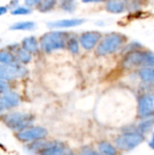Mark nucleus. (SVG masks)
Returning a JSON list of instances; mask_svg holds the SVG:
<instances>
[{
	"label": "nucleus",
	"instance_id": "nucleus-1",
	"mask_svg": "<svg viewBox=\"0 0 154 155\" xmlns=\"http://www.w3.org/2000/svg\"><path fill=\"white\" fill-rule=\"evenodd\" d=\"M34 117L30 114L21 112H10L3 115L2 120L4 124L10 130L15 133L32 126Z\"/></svg>",
	"mask_w": 154,
	"mask_h": 155
},
{
	"label": "nucleus",
	"instance_id": "nucleus-2",
	"mask_svg": "<svg viewBox=\"0 0 154 155\" xmlns=\"http://www.w3.org/2000/svg\"><path fill=\"white\" fill-rule=\"evenodd\" d=\"M68 34L62 31H52L44 34L40 39V46L45 53L63 49L66 46Z\"/></svg>",
	"mask_w": 154,
	"mask_h": 155
},
{
	"label": "nucleus",
	"instance_id": "nucleus-3",
	"mask_svg": "<svg viewBox=\"0 0 154 155\" xmlns=\"http://www.w3.org/2000/svg\"><path fill=\"white\" fill-rule=\"evenodd\" d=\"M125 37L121 34L113 33L105 36L99 44L96 49V54L98 55H107L109 54L114 53L124 44Z\"/></svg>",
	"mask_w": 154,
	"mask_h": 155
},
{
	"label": "nucleus",
	"instance_id": "nucleus-4",
	"mask_svg": "<svg viewBox=\"0 0 154 155\" xmlns=\"http://www.w3.org/2000/svg\"><path fill=\"white\" fill-rule=\"evenodd\" d=\"M125 67L143 65L154 67V54L148 51H133L130 52L123 60Z\"/></svg>",
	"mask_w": 154,
	"mask_h": 155
},
{
	"label": "nucleus",
	"instance_id": "nucleus-5",
	"mask_svg": "<svg viewBox=\"0 0 154 155\" xmlns=\"http://www.w3.org/2000/svg\"><path fill=\"white\" fill-rule=\"evenodd\" d=\"M48 131L42 126H30L20 132L15 133V138L21 143H32L44 139Z\"/></svg>",
	"mask_w": 154,
	"mask_h": 155
},
{
	"label": "nucleus",
	"instance_id": "nucleus-6",
	"mask_svg": "<svg viewBox=\"0 0 154 155\" xmlns=\"http://www.w3.org/2000/svg\"><path fill=\"white\" fill-rule=\"evenodd\" d=\"M144 141V137L140 133H128L119 136L115 140L116 146L122 150L129 151L138 145H140Z\"/></svg>",
	"mask_w": 154,
	"mask_h": 155
},
{
	"label": "nucleus",
	"instance_id": "nucleus-7",
	"mask_svg": "<svg viewBox=\"0 0 154 155\" xmlns=\"http://www.w3.org/2000/svg\"><path fill=\"white\" fill-rule=\"evenodd\" d=\"M26 73V70L16 64H0V79L5 81H11L16 78L24 76Z\"/></svg>",
	"mask_w": 154,
	"mask_h": 155
},
{
	"label": "nucleus",
	"instance_id": "nucleus-8",
	"mask_svg": "<svg viewBox=\"0 0 154 155\" xmlns=\"http://www.w3.org/2000/svg\"><path fill=\"white\" fill-rule=\"evenodd\" d=\"M21 98L18 94L15 92H5L0 96V115L4 112L17 107L20 104Z\"/></svg>",
	"mask_w": 154,
	"mask_h": 155
},
{
	"label": "nucleus",
	"instance_id": "nucleus-9",
	"mask_svg": "<svg viewBox=\"0 0 154 155\" xmlns=\"http://www.w3.org/2000/svg\"><path fill=\"white\" fill-rule=\"evenodd\" d=\"M102 37L101 33L97 31H91L84 33L80 37L81 45L87 51L92 50L100 41Z\"/></svg>",
	"mask_w": 154,
	"mask_h": 155
},
{
	"label": "nucleus",
	"instance_id": "nucleus-10",
	"mask_svg": "<svg viewBox=\"0 0 154 155\" xmlns=\"http://www.w3.org/2000/svg\"><path fill=\"white\" fill-rule=\"evenodd\" d=\"M154 111V97L151 94H145L139 100V115L148 117Z\"/></svg>",
	"mask_w": 154,
	"mask_h": 155
},
{
	"label": "nucleus",
	"instance_id": "nucleus-11",
	"mask_svg": "<svg viewBox=\"0 0 154 155\" xmlns=\"http://www.w3.org/2000/svg\"><path fill=\"white\" fill-rule=\"evenodd\" d=\"M65 153V146L60 142H49L47 145L41 150L39 155H63Z\"/></svg>",
	"mask_w": 154,
	"mask_h": 155
},
{
	"label": "nucleus",
	"instance_id": "nucleus-12",
	"mask_svg": "<svg viewBox=\"0 0 154 155\" xmlns=\"http://www.w3.org/2000/svg\"><path fill=\"white\" fill-rule=\"evenodd\" d=\"M84 23L83 19H64L55 22H51L48 24L50 27L53 28H67V27H74L80 25Z\"/></svg>",
	"mask_w": 154,
	"mask_h": 155
},
{
	"label": "nucleus",
	"instance_id": "nucleus-13",
	"mask_svg": "<svg viewBox=\"0 0 154 155\" xmlns=\"http://www.w3.org/2000/svg\"><path fill=\"white\" fill-rule=\"evenodd\" d=\"M106 9L113 14H120L125 10V5L123 0H109L106 4Z\"/></svg>",
	"mask_w": 154,
	"mask_h": 155
},
{
	"label": "nucleus",
	"instance_id": "nucleus-14",
	"mask_svg": "<svg viewBox=\"0 0 154 155\" xmlns=\"http://www.w3.org/2000/svg\"><path fill=\"white\" fill-rule=\"evenodd\" d=\"M22 45H23V48L29 53H35L38 51V48H39L37 39L34 36L25 37L22 42Z\"/></svg>",
	"mask_w": 154,
	"mask_h": 155
},
{
	"label": "nucleus",
	"instance_id": "nucleus-15",
	"mask_svg": "<svg viewBox=\"0 0 154 155\" xmlns=\"http://www.w3.org/2000/svg\"><path fill=\"white\" fill-rule=\"evenodd\" d=\"M141 78L147 83H154V67L145 66L140 71Z\"/></svg>",
	"mask_w": 154,
	"mask_h": 155
},
{
	"label": "nucleus",
	"instance_id": "nucleus-16",
	"mask_svg": "<svg viewBox=\"0 0 154 155\" xmlns=\"http://www.w3.org/2000/svg\"><path fill=\"white\" fill-rule=\"evenodd\" d=\"M98 150L102 155H115L116 149L109 143L102 142L98 145Z\"/></svg>",
	"mask_w": 154,
	"mask_h": 155
},
{
	"label": "nucleus",
	"instance_id": "nucleus-17",
	"mask_svg": "<svg viewBox=\"0 0 154 155\" xmlns=\"http://www.w3.org/2000/svg\"><path fill=\"white\" fill-rule=\"evenodd\" d=\"M35 26V24L31 21L18 22L11 26V30H32Z\"/></svg>",
	"mask_w": 154,
	"mask_h": 155
},
{
	"label": "nucleus",
	"instance_id": "nucleus-18",
	"mask_svg": "<svg viewBox=\"0 0 154 155\" xmlns=\"http://www.w3.org/2000/svg\"><path fill=\"white\" fill-rule=\"evenodd\" d=\"M15 58L11 53L5 51V50L0 51V63L1 64H15Z\"/></svg>",
	"mask_w": 154,
	"mask_h": 155
},
{
	"label": "nucleus",
	"instance_id": "nucleus-19",
	"mask_svg": "<svg viewBox=\"0 0 154 155\" xmlns=\"http://www.w3.org/2000/svg\"><path fill=\"white\" fill-rule=\"evenodd\" d=\"M17 59H18V61H20L23 64H27L32 59L31 53L27 52L24 48L23 49H19L17 51Z\"/></svg>",
	"mask_w": 154,
	"mask_h": 155
},
{
	"label": "nucleus",
	"instance_id": "nucleus-20",
	"mask_svg": "<svg viewBox=\"0 0 154 155\" xmlns=\"http://www.w3.org/2000/svg\"><path fill=\"white\" fill-rule=\"evenodd\" d=\"M55 3H56V0H43L39 4L38 9L41 12H47L54 6Z\"/></svg>",
	"mask_w": 154,
	"mask_h": 155
},
{
	"label": "nucleus",
	"instance_id": "nucleus-21",
	"mask_svg": "<svg viewBox=\"0 0 154 155\" xmlns=\"http://www.w3.org/2000/svg\"><path fill=\"white\" fill-rule=\"evenodd\" d=\"M67 48L73 54H77L78 53V51H79V44H78L77 40L74 37H72V38L68 39V41H67Z\"/></svg>",
	"mask_w": 154,
	"mask_h": 155
},
{
	"label": "nucleus",
	"instance_id": "nucleus-22",
	"mask_svg": "<svg viewBox=\"0 0 154 155\" xmlns=\"http://www.w3.org/2000/svg\"><path fill=\"white\" fill-rule=\"evenodd\" d=\"M152 125H153L152 121H151V120H147V121L143 122V123L139 125V129H140V131H141V132H143V133H146V132H148V131H150V130L152 129Z\"/></svg>",
	"mask_w": 154,
	"mask_h": 155
},
{
	"label": "nucleus",
	"instance_id": "nucleus-23",
	"mask_svg": "<svg viewBox=\"0 0 154 155\" xmlns=\"http://www.w3.org/2000/svg\"><path fill=\"white\" fill-rule=\"evenodd\" d=\"M61 6L66 11H72L74 9V0H60Z\"/></svg>",
	"mask_w": 154,
	"mask_h": 155
},
{
	"label": "nucleus",
	"instance_id": "nucleus-24",
	"mask_svg": "<svg viewBox=\"0 0 154 155\" xmlns=\"http://www.w3.org/2000/svg\"><path fill=\"white\" fill-rule=\"evenodd\" d=\"M30 13V10L27 7L23 6H17L12 11V15H27Z\"/></svg>",
	"mask_w": 154,
	"mask_h": 155
},
{
	"label": "nucleus",
	"instance_id": "nucleus-25",
	"mask_svg": "<svg viewBox=\"0 0 154 155\" xmlns=\"http://www.w3.org/2000/svg\"><path fill=\"white\" fill-rule=\"evenodd\" d=\"M8 88H9V85L7 84L6 81L0 79V94H4V93L7 92Z\"/></svg>",
	"mask_w": 154,
	"mask_h": 155
},
{
	"label": "nucleus",
	"instance_id": "nucleus-26",
	"mask_svg": "<svg viewBox=\"0 0 154 155\" xmlns=\"http://www.w3.org/2000/svg\"><path fill=\"white\" fill-rule=\"evenodd\" d=\"M81 155H100L99 153H97L95 151L90 149V148H85L83 149L81 152Z\"/></svg>",
	"mask_w": 154,
	"mask_h": 155
},
{
	"label": "nucleus",
	"instance_id": "nucleus-27",
	"mask_svg": "<svg viewBox=\"0 0 154 155\" xmlns=\"http://www.w3.org/2000/svg\"><path fill=\"white\" fill-rule=\"evenodd\" d=\"M43 0H25V3L27 6H34L36 5H39Z\"/></svg>",
	"mask_w": 154,
	"mask_h": 155
},
{
	"label": "nucleus",
	"instance_id": "nucleus-28",
	"mask_svg": "<svg viewBox=\"0 0 154 155\" xmlns=\"http://www.w3.org/2000/svg\"><path fill=\"white\" fill-rule=\"evenodd\" d=\"M84 3H100V2H103L105 0H82Z\"/></svg>",
	"mask_w": 154,
	"mask_h": 155
},
{
	"label": "nucleus",
	"instance_id": "nucleus-29",
	"mask_svg": "<svg viewBox=\"0 0 154 155\" xmlns=\"http://www.w3.org/2000/svg\"><path fill=\"white\" fill-rule=\"evenodd\" d=\"M7 12V7L5 6H0V16Z\"/></svg>",
	"mask_w": 154,
	"mask_h": 155
},
{
	"label": "nucleus",
	"instance_id": "nucleus-30",
	"mask_svg": "<svg viewBox=\"0 0 154 155\" xmlns=\"http://www.w3.org/2000/svg\"><path fill=\"white\" fill-rule=\"evenodd\" d=\"M149 144H150V147L154 150V134L153 135H152V140H151V142H150Z\"/></svg>",
	"mask_w": 154,
	"mask_h": 155
},
{
	"label": "nucleus",
	"instance_id": "nucleus-31",
	"mask_svg": "<svg viewBox=\"0 0 154 155\" xmlns=\"http://www.w3.org/2000/svg\"><path fill=\"white\" fill-rule=\"evenodd\" d=\"M63 155H74V154L72 152H65V153H64Z\"/></svg>",
	"mask_w": 154,
	"mask_h": 155
},
{
	"label": "nucleus",
	"instance_id": "nucleus-32",
	"mask_svg": "<svg viewBox=\"0 0 154 155\" xmlns=\"http://www.w3.org/2000/svg\"><path fill=\"white\" fill-rule=\"evenodd\" d=\"M14 1V4H13V5H15L16 4H17V2H18V0H13Z\"/></svg>",
	"mask_w": 154,
	"mask_h": 155
}]
</instances>
